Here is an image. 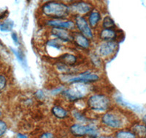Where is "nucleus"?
I'll return each mask as SVG.
<instances>
[{"label":"nucleus","instance_id":"nucleus-1","mask_svg":"<svg viewBox=\"0 0 146 138\" xmlns=\"http://www.w3.org/2000/svg\"><path fill=\"white\" fill-rule=\"evenodd\" d=\"M131 113L115 106L111 110L99 116V123L102 129H106L114 132L116 130L129 127L132 122H129Z\"/></svg>","mask_w":146,"mask_h":138},{"label":"nucleus","instance_id":"nucleus-2","mask_svg":"<svg viewBox=\"0 0 146 138\" xmlns=\"http://www.w3.org/2000/svg\"><path fill=\"white\" fill-rule=\"evenodd\" d=\"M87 111L100 116L115 106L113 102V92L97 89L91 92L85 100Z\"/></svg>","mask_w":146,"mask_h":138},{"label":"nucleus","instance_id":"nucleus-3","mask_svg":"<svg viewBox=\"0 0 146 138\" xmlns=\"http://www.w3.org/2000/svg\"><path fill=\"white\" fill-rule=\"evenodd\" d=\"M58 83L65 86L75 84H102L105 81V78L102 71L87 68L75 74L58 75Z\"/></svg>","mask_w":146,"mask_h":138},{"label":"nucleus","instance_id":"nucleus-4","mask_svg":"<svg viewBox=\"0 0 146 138\" xmlns=\"http://www.w3.org/2000/svg\"><path fill=\"white\" fill-rule=\"evenodd\" d=\"M40 19H63L71 18L69 4L60 0L41 3L37 10Z\"/></svg>","mask_w":146,"mask_h":138},{"label":"nucleus","instance_id":"nucleus-5","mask_svg":"<svg viewBox=\"0 0 146 138\" xmlns=\"http://www.w3.org/2000/svg\"><path fill=\"white\" fill-rule=\"evenodd\" d=\"M99 84H75L66 86L58 98L68 105H74L80 101L86 100L91 92L97 90Z\"/></svg>","mask_w":146,"mask_h":138},{"label":"nucleus","instance_id":"nucleus-6","mask_svg":"<svg viewBox=\"0 0 146 138\" xmlns=\"http://www.w3.org/2000/svg\"><path fill=\"white\" fill-rule=\"evenodd\" d=\"M120 43L118 41H96L94 50L105 62L111 60L116 56L119 50Z\"/></svg>","mask_w":146,"mask_h":138},{"label":"nucleus","instance_id":"nucleus-7","mask_svg":"<svg viewBox=\"0 0 146 138\" xmlns=\"http://www.w3.org/2000/svg\"><path fill=\"white\" fill-rule=\"evenodd\" d=\"M96 5L97 3L94 0H79L69 4L71 17H86Z\"/></svg>","mask_w":146,"mask_h":138},{"label":"nucleus","instance_id":"nucleus-8","mask_svg":"<svg viewBox=\"0 0 146 138\" xmlns=\"http://www.w3.org/2000/svg\"><path fill=\"white\" fill-rule=\"evenodd\" d=\"M69 47H70V46L65 45L64 43L60 40L52 37H48V39L43 43V51L46 53L47 55L50 59H52L53 52L56 55V60Z\"/></svg>","mask_w":146,"mask_h":138},{"label":"nucleus","instance_id":"nucleus-9","mask_svg":"<svg viewBox=\"0 0 146 138\" xmlns=\"http://www.w3.org/2000/svg\"><path fill=\"white\" fill-rule=\"evenodd\" d=\"M96 41H113L121 43L123 41L125 34L122 30L117 28H100L96 31Z\"/></svg>","mask_w":146,"mask_h":138},{"label":"nucleus","instance_id":"nucleus-10","mask_svg":"<svg viewBox=\"0 0 146 138\" xmlns=\"http://www.w3.org/2000/svg\"><path fill=\"white\" fill-rule=\"evenodd\" d=\"M94 43L84 35L78 31H73V39L72 47L80 53L86 54L94 49Z\"/></svg>","mask_w":146,"mask_h":138},{"label":"nucleus","instance_id":"nucleus-11","mask_svg":"<svg viewBox=\"0 0 146 138\" xmlns=\"http://www.w3.org/2000/svg\"><path fill=\"white\" fill-rule=\"evenodd\" d=\"M42 26L45 29L57 28H64L71 31H75V25L73 18H67L63 19H40Z\"/></svg>","mask_w":146,"mask_h":138},{"label":"nucleus","instance_id":"nucleus-12","mask_svg":"<svg viewBox=\"0 0 146 138\" xmlns=\"http://www.w3.org/2000/svg\"><path fill=\"white\" fill-rule=\"evenodd\" d=\"M75 25V31L84 35L88 39L95 42L96 41V31L91 28L85 16H74L72 17Z\"/></svg>","mask_w":146,"mask_h":138},{"label":"nucleus","instance_id":"nucleus-13","mask_svg":"<svg viewBox=\"0 0 146 138\" xmlns=\"http://www.w3.org/2000/svg\"><path fill=\"white\" fill-rule=\"evenodd\" d=\"M46 32L47 34H48V37L57 39L64 43L65 45L70 47L72 46L73 39V31L64 29V28H53L46 29Z\"/></svg>","mask_w":146,"mask_h":138},{"label":"nucleus","instance_id":"nucleus-14","mask_svg":"<svg viewBox=\"0 0 146 138\" xmlns=\"http://www.w3.org/2000/svg\"><path fill=\"white\" fill-rule=\"evenodd\" d=\"M113 99L115 106L121 108L126 111L130 113H138V114L143 112V108L142 106L128 102L118 92H113Z\"/></svg>","mask_w":146,"mask_h":138},{"label":"nucleus","instance_id":"nucleus-15","mask_svg":"<svg viewBox=\"0 0 146 138\" xmlns=\"http://www.w3.org/2000/svg\"><path fill=\"white\" fill-rule=\"evenodd\" d=\"M104 15L105 13L102 12V5L97 4L94 7L93 10L86 15L88 23L95 31H96L100 28V25H101V22Z\"/></svg>","mask_w":146,"mask_h":138},{"label":"nucleus","instance_id":"nucleus-16","mask_svg":"<svg viewBox=\"0 0 146 138\" xmlns=\"http://www.w3.org/2000/svg\"><path fill=\"white\" fill-rule=\"evenodd\" d=\"M65 104L54 103L50 108V114L56 119L59 121H64L71 119V108H68Z\"/></svg>","mask_w":146,"mask_h":138},{"label":"nucleus","instance_id":"nucleus-17","mask_svg":"<svg viewBox=\"0 0 146 138\" xmlns=\"http://www.w3.org/2000/svg\"><path fill=\"white\" fill-rule=\"evenodd\" d=\"M86 59L88 68L103 72L106 62L95 53L94 49L86 54Z\"/></svg>","mask_w":146,"mask_h":138},{"label":"nucleus","instance_id":"nucleus-18","mask_svg":"<svg viewBox=\"0 0 146 138\" xmlns=\"http://www.w3.org/2000/svg\"><path fill=\"white\" fill-rule=\"evenodd\" d=\"M68 131L74 138H83L88 137V124L72 122L69 125Z\"/></svg>","mask_w":146,"mask_h":138},{"label":"nucleus","instance_id":"nucleus-19","mask_svg":"<svg viewBox=\"0 0 146 138\" xmlns=\"http://www.w3.org/2000/svg\"><path fill=\"white\" fill-rule=\"evenodd\" d=\"M71 119L73 122L82 124H88L94 121V118L90 116L86 109L83 110L74 106L71 108Z\"/></svg>","mask_w":146,"mask_h":138},{"label":"nucleus","instance_id":"nucleus-20","mask_svg":"<svg viewBox=\"0 0 146 138\" xmlns=\"http://www.w3.org/2000/svg\"><path fill=\"white\" fill-rule=\"evenodd\" d=\"M129 127L138 138H146V125L141 121H132Z\"/></svg>","mask_w":146,"mask_h":138},{"label":"nucleus","instance_id":"nucleus-21","mask_svg":"<svg viewBox=\"0 0 146 138\" xmlns=\"http://www.w3.org/2000/svg\"><path fill=\"white\" fill-rule=\"evenodd\" d=\"M115 138H138L129 127L121 129L113 132Z\"/></svg>","mask_w":146,"mask_h":138},{"label":"nucleus","instance_id":"nucleus-22","mask_svg":"<svg viewBox=\"0 0 146 138\" xmlns=\"http://www.w3.org/2000/svg\"><path fill=\"white\" fill-rule=\"evenodd\" d=\"M100 28H118L116 23H115L112 17L108 14H105L103 15L102 20Z\"/></svg>","mask_w":146,"mask_h":138},{"label":"nucleus","instance_id":"nucleus-23","mask_svg":"<svg viewBox=\"0 0 146 138\" xmlns=\"http://www.w3.org/2000/svg\"><path fill=\"white\" fill-rule=\"evenodd\" d=\"M48 97H49L48 92H45L43 89H37L34 93V98L39 102H44L48 99Z\"/></svg>","mask_w":146,"mask_h":138},{"label":"nucleus","instance_id":"nucleus-24","mask_svg":"<svg viewBox=\"0 0 146 138\" xmlns=\"http://www.w3.org/2000/svg\"><path fill=\"white\" fill-rule=\"evenodd\" d=\"M14 54L16 56L17 59L19 62H21V64L23 66V67H27V59H26V55L25 54L23 53V52L22 51L21 49H13Z\"/></svg>","mask_w":146,"mask_h":138},{"label":"nucleus","instance_id":"nucleus-25","mask_svg":"<svg viewBox=\"0 0 146 138\" xmlns=\"http://www.w3.org/2000/svg\"><path fill=\"white\" fill-rule=\"evenodd\" d=\"M13 28V22L6 20L0 24V30L2 31H10Z\"/></svg>","mask_w":146,"mask_h":138},{"label":"nucleus","instance_id":"nucleus-26","mask_svg":"<svg viewBox=\"0 0 146 138\" xmlns=\"http://www.w3.org/2000/svg\"><path fill=\"white\" fill-rule=\"evenodd\" d=\"M7 84V77L3 75L0 74V93L3 92L5 89L6 88Z\"/></svg>","mask_w":146,"mask_h":138},{"label":"nucleus","instance_id":"nucleus-27","mask_svg":"<svg viewBox=\"0 0 146 138\" xmlns=\"http://www.w3.org/2000/svg\"><path fill=\"white\" fill-rule=\"evenodd\" d=\"M37 138H56V135L50 131H45L40 134Z\"/></svg>","mask_w":146,"mask_h":138},{"label":"nucleus","instance_id":"nucleus-28","mask_svg":"<svg viewBox=\"0 0 146 138\" xmlns=\"http://www.w3.org/2000/svg\"><path fill=\"white\" fill-rule=\"evenodd\" d=\"M7 128H8L7 124L4 121L0 120V137L6 133Z\"/></svg>","mask_w":146,"mask_h":138},{"label":"nucleus","instance_id":"nucleus-29","mask_svg":"<svg viewBox=\"0 0 146 138\" xmlns=\"http://www.w3.org/2000/svg\"><path fill=\"white\" fill-rule=\"evenodd\" d=\"M12 39H13V41L14 44L15 45H19V38H18V36L16 33L13 32V33H12Z\"/></svg>","mask_w":146,"mask_h":138},{"label":"nucleus","instance_id":"nucleus-30","mask_svg":"<svg viewBox=\"0 0 146 138\" xmlns=\"http://www.w3.org/2000/svg\"><path fill=\"white\" fill-rule=\"evenodd\" d=\"M97 138H115V137L113 134L101 133Z\"/></svg>","mask_w":146,"mask_h":138},{"label":"nucleus","instance_id":"nucleus-31","mask_svg":"<svg viewBox=\"0 0 146 138\" xmlns=\"http://www.w3.org/2000/svg\"><path fill=\"white\" fill-rule=\"evenodd\" d=\"M17 138H29V137L27 136V135H24V134L18 133V135H17Z\"/></svg>","mask_w":146,"mask_h":138},{"label":"nucleus","instance_id":"nucleus-32","mask_svg":"<svg viewBox=\"0 0 146 138\" xmlns=\"http://www.w3.org/2000/svg\"><path fill=\"white\" fill-rule=\"evenodd\" d=\"M60 1L65 2V3L66 4H70V3H72V2H76V1H79V0H60Z\"/></svg>","mask_w":146,"mask_h":138},{"label":"nucleus","instance_id":"nucleus-33","mask_svg":"<svg viewBox=\"0 0 146 138\" xmlns=\"http://www.w3.org/2000/svg\"><path fill=\"white\" fill-rule=\"evenodd\" d=\"M141 122L146 125V114H143L141 117Z\"/></svg>","mask_w":146,"mask_h":138},{"label":"nucleus","instance_id":"nucleus-34","mask_svg":"<svg viewBox=\"0 0 146 138\" xmlns=\"http://www.w3.org/2000/svg\"><path fill=\"white\" fill-rule=\"evenodd\" d=\"M94 1H95V2H96L97 4L102 5V3L103 2H105V0H94Z\"/></svg>","mask_w":146,"mask_h":138},{"label":"nucleus","instance_id":"nucleus-35","mask_svg":"<svg viewBox=\"0 0 146 138\" xmlns=\"http://www.w3.org/2000/svg\"><path fill=\"white\" fill-rule=\"evenodd\" d=\"M50 1H53V0H41V3H43V2H50Z\"/></svg>","mask_w":146,"mask_h":138},{"label":"nucleus","instance_id":"nucleus-36","mask_svg":"<svg viewBox=\"0 0 146 138\" xmlns=\"http://www.w3.org/2000/svg\"><path fill=\"white\" fill-rule=\"evenodd\" d=\"M2 110H1V109H0V117L2 116Z\"/></svg>","mask_w":146,"mask_h":138},{"label":"nucleus","instance_id":"nucleus-37","mask_svg":"<svg viewBox=\"0 0 146 138\" xmlns=\"http://www.w3.org/2000/svg\"><path fill=\"white\" fill-rule=\"evenodd\" d=\"M83 138H91V137H83Z\"/></svg>","mask_w":146,"mask_h":138}]
</instances>
